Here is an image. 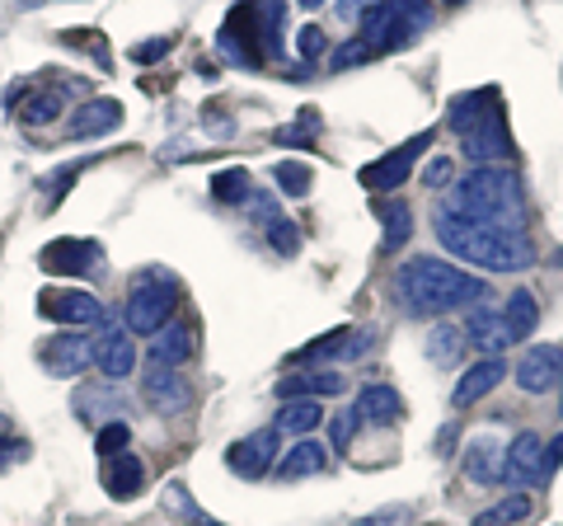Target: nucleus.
<instances>
[{"instance_id":"1","label":"nucleus","mask_w":563,"mask_h":526,"mask_svg":"<svg viewBox=\"0 0 563 526\" xmlns=\"http://www.w3.org/2000/svg\"><path fill=\"white\" fill-rule=\"evenodd\" d=\"M442 212L484 221V226H493V231H507V235H526L521 179L507 165H474L465 179H455L446 188Z\"/></svg>"},{"instance_id":"2","label":"nucleus","mask_w":563,"mask_h":526,"mask_svg":"<svg viewBox=\"0 0 563 526\" xmlns=\"http://www.w3.org/2000/svg\"><path fill=\"white\" fill-rule=\"evenodd\" d=\"M395 292H399V302L409 315H446V310H461L470 302H484L488 283L474 273L451 269L442 259H409L395 273Z\"/></svg>"},{"instance_id":"3","label":"nucleus","mask_w":563,"mask_h":526,"mask_svg":"<svg viewBox=\"0 0 563 526\" xmlns=\"http://www.w3.org/2000/svg\"><path fill=\"white\" fill-rule=\"evenodd\" d=\"M437 240H442L455 259L479 263L488 273H526L536 263L531 235H507V231H493L484 221L451 217V212H437Z\"/></svg>"},{"instance_id":"4","label":"nucleus","mask_w":563,"mask_h":526,"mask_svg":"<svg viewBox=\"0 0 563 526\" xmlns=\"http://www.w3.org/2000/svg\"><path fill=\"white\" fill-rule=\"evenodd\" d=\"M174 306H179V283H174L169 269L151 263V269H141L132 277L128 306H122V325H128L132 335H155V329L169 325Z\"/></svg>"},{"instance_id":"5","label":"nucleus","mask_w":563,"mask_h":526,"mask_svg":"<svg viewBox=\"0 0 563 526\" xmlns=\"http://www.w3.org/2000/svg\"><path fill=\"white\" fill-rule=\"evenodd\" d=\"M422 20H428V6L422 0H380V6H372L362 14V43L376 52H390V47H409L418 39Z\"/></svg>"},{"instance_id":"6","label":"nucleus","mask_w":563,"mask_h":526,"mask_svg":"<svg viewBox=\"0 0 563 526\" xmlns=\"http://www.w3.org/2000/svg\"><path fill=\"white\" fill-rule=\"evenodd\" d=\"M95 366L103 372V381H128L136 372V343H132V329L103 315L99 320V339H95Z\"/></svg>"},{"instance_id":"7","label":"nucleus","mask_w":563,"mask_h":526,"mask_svg":"<svg viewBox=\"0 0 563 526\" xmlns=\"http://www.w3.org/2000/svg\"><path fill=\"white\" fill-rule=\"evenodd\" d=\"M217 47H221V57L235 62V66H263V47H258V29H254V0L225 14Z\"/></svg>"},{"instance_id":"8","label":"nucleus","mask_w":563,"mask_h":526,"mask_svg":"<svg viewBox=\"0 0 563 526\" xmlns=\"http://www.w3.org/2000/svg\"><path fill=\"white\" fill-rule=\"evenodd\" d=\"M141 399L155 409V414H184L192 405V385L179 376V366H161L151 362L146 372H141Z\"/></svg>"},{"instance_id":"9","label":"nucleus","mask_w":563,"mask_h":526,"mask_svg":"<svg viewBox=\"0 0 563 526\" xmlns=\"http://www.w3.org/2000/svg\"><path fill=\"white\" fill-rule=\"evenodd\" d=\"M465 343H474V348H479V353H488V358H498L503 348H512V343H517L512 325H507V315H503V306L493 302V296L474 302L470 320H465Z\"/></svg>"},{"instance_id":"10","label":"nucleus","mask_w":563,"mask_h":526,"mask_svg":"<svg viewBox=\"0 0 563 526\" xmlns=\"http://www.w3.org/2000/svg\"><path fill=\"white\" fill-rule=\"evenodd\" d=\"M422 146H432V132H418L413 142H404V146H395L390 155H380V161H372V165H366V169L357 174L362 188H372V193L399 188L404 179H409V169H413V161L422 155Z\"/></svg>"},{"instance_id":"11","label":"nucleus","mask_w":563,"mask_h":526,"mask_svg":"<svg viewBox=\"0 0 563 526\" xmlns=\"http://www.w3.org/2000/svg\"><path fill=\"white\" fill-rule=\"evenodd\" d=\"M277 447H282V432L277 428H258V432L240 437V442L225 451V465H231V475H240V480H258L263 470L277 461Z\"/></svg>"},{"instance_id":"12","label":"nucleus","mask_w":563,"mask_h":526,"mask_svg":"<svg viewBox=\"0 0 563 526\" xmlns=\"http://www.w3.org/2000/svg\"><path fill=\"white\" fill-rule=\"evenodd\" d=\"M554 385H563V348H554V343L526 348V358L517 362V391L544 395V391H554Z\"/></svg>"},{"instance_id":"13","label":"nucleus","mask_w":563,"mask_h":526,"mask_svg":"<svg viewBox=\"0 0 563 526\" xmlns=\"http://www.w3.org/2000/svg\"><path fill=\"white\" fill-rule=\"evenodd\" d=\"M38 315L43 320H57V325H99L103 306H99L95 292L66 287V292H43L38 296Z\"/></svg>"},{"instance_id":"14","label":"nucleus","mask_w":563,"mask_h":526,"mask_svg":"<svg viewBox=\"0 0 563 526\" xmlns=\"http://www.w3.org/2000/svg\"><path fill=\"white\" fill-rule=\"evenodd\" d=\"M38 259L47 273H66V277H95L103 269V250L95 240H57Z\"/></svg>"},{"instance_id":"15","label":"nucleus","mask_w":563,"mask_h":526,"mask_svg":"<svg viewBox=\"0 0 563 526\" xmlns=\"http://www.w3.org/2000/svg\"><path fill=\"white\" fill-rule=\"evenodd\" d=\"M531 480H544V442H540V432H517L512 447H503L498 484H531Z\"/></svg>"},{"instance_id":"16","label":"nucleus","mask_w":563,"mask_h":526,"mask_svg":"<svg viewBox=\"0 0 563 526\" xmlns=\"http://www.w3.org/2000/svg\"><path fill=\"white\" fill-rule=\"evenodd\" d=\"M461 151H465V161H474V165H503L507 155H512V136H507V118L498 113V118L479 122V128H474V132H465V136H461Z\"/></svg>"},{"instance_id":"17","label":"nucleus","mask_w":563,"mask_h":526,"mask_svg":"<svg viewBox=\"0 0 563 526\" xmlns=\"http://www.w3.org/2000/svg\"><path fill=\"white\" fill-rule=\"evenodd\" d=\"M43 366L52 376H80L85 366L95 362V339H85V335H57V339H47L43 343Z\"/></svg>"},{"instance_id":"18","label":"nucleus","mask_w":563,"mask_h":526,"mask_svg":"<svg viewBox=\"0 0 563 526\" xmlns=\"http://www.w3.org/2000/svg\"><path fill=\"white\" fill-rule=\"evenodd\" d=\"M362 428H395L404 414V399L395 395V385H362L357 405H352Z\"/></svg>"},{"instance_id":"19","label":"nucleus","mask_w":563,"mask_h":526,"mask_svg":"<svg viewBox=\"0 0 563 526\" xmlns=\"http://www.w3.org/2000/svg\"><path fill=\"white\" fill-rule=\"evenodd\" d=\"M503 376H507V366L498 362V358H484V362H474L470 372L455 381V391H451V405L455 409H470V405H479V399L488 395V391H498L503 385Z\"/></svg>"},{"instance_id":"20","label":"nucleus","mask_w":563,"mask_h":526,"mask_svg":"<svg viewBox=\"0 0 563 526\" xmlns=\"http://www.w3.org/2000/svg\"><path fill=\"white\" fill-rule=\"evenodd\" d=\"M113 128H122V103L118 99H90L66 118V136H76V142L80 136H103Z\"/></svg>"},{"instance_id":"21","label":"nucleus","mask_w":563,"mask_h":526,"mask_svg":"<svg viewBox=\"0 0 563 526\" xmlns=\"http://www.w3.org/2000/svg\"><path fill=\"white\" fill-rule=\"evenodd\" d=\"M503 113V103H498V90H470V95H455L451 99V128L455 132H474L479 122L488 118H498Z\"/></svg>"},{"instance_id":"22","label":"nucleus","mask_w":563,"mask_h":526,"mask_svg":"<svg viewBox=\"0 0 563 526\" xmlns=\"http://www.w3.org/2000/svg\"><path fill=\"white\" fill-rule=\"evenodd\" d=\"M324 465H329V447H320L314 437H301V442H296V447L277 461V480H282V484L310 480V475H320Z\"/></svg>"},{"instance_id":"23","label":"nucleus","mask_w":563,"mask_h":526,"mask_svg":"<svg viewBox=\"0 0 563 526\" xmlns=\"http://www.w3.org/2000/svg\"><path fill=\"white\" fill-rule=\"evenodd\" d=\"M347 376L339 372H306V376H282L277 381V399H324V395H343Z\"/></svg>"},{"instance_id":"24","label":"nucleus","mask_w":563,"mask_h":526,"mask_svg":"<svg viewBox=\"0 0 563 526\" xmlns=\"http://www.w3.org/2000/svg\"><path fill=\"white\" fill-rule=\"evenodd\" d=\"M465 475L474 484H498L503 480V442H498V437H470V447H465Z\"/></svg>"},{"instance_id":"25","label":"nucleus","mask_w":563,"mask_h":526,"mask_svg":"<svg viewBox=\"0 0 563 526\" xmlns=\"http://www.w3.org/2000/svg\"><path fill=\"white\" fill-rule=\"evenodd\" d=\"M141 484H146V465H141L132 451H122V456H113V461L103 465V489H109L118 503L136 498V494H141Z\"/></svg>"},{"instance_id":"26","label":"nucleus","mask_w":563,"mask_h":526,"mask_svg":"<svg viewBox=\"0 0 563 526\" xmlns=\"http://www.w3.org/2000/svg\"><path fill=\"white\" fill-rule=\"evenodd\" d=\"M192 353H198V339H192L188 325H165V329H155V339H151V362H161V366H184Z\"/></svg>"},{"instance_id":"27","label":"nucleus","mask_w":563,"mask_h":526,"mask_svg":"<svg viewBox=\"0 0 563 526\" xmlns=\"http://www.w3.org/2000/svg\"><path fill=\"white\" fill-rule=\"evenodd\" d=\"M254 29H258V47L263 57H282V33H287V6L282 0H254Z\"/></svg>"},{"instance_id":"28","label":"nucleus","mask_w":563,"mask_h":526,"mask_svg":"<svg viewBox=\"0 0 563 526\" xmlns=\"http://www.w3.org/2000/svg\"><path fill=\"white\" fill-rule=\"evenodd\" d=\"M376 217L385 221V240H380V250L385 254H395V250H404L409 244V235H413V212H409V202H376Z\"/></svg>"},{"instance_id":"29","label":"nucleus","mask_w":563,"mask_h":526,"mask_svg":"<svg viewBox=\"0 0 563 526\" xmlns=\"http://www.w3.org/2000/svg\"><path fill=\"white\" fill-rule=\"evenodd\" d=\"M320 418H324V409H320V399H282V409H277V432H296V437H306V432H314L320 428Z\"/></svg>"},{"instance_id":"30","label":"nucleus","mask_w":563,"mask_h":526,"mask_svg":"<svg viewBox=\"0 0 563 526\" xmlns=\"http://www.w3.org/2000/svg\"><path fill=\"white\" fill-rule=\"evenodd\" d=\"M57 113H66V99L62 90H29L20 99V122H29V128H47V122H57Z\"/></svg>"},{"instance_id":"31","label":"nucleus","mask_w":563,"mask_h":526,"mask_svg":"<svg viewBox=\"0 0 563 526\" xmlns=\"http://www.w3.org/2000/svg\"><path fill=\"white\" fill-rule=\"evenodd\" d=\"M461 353H465V329L461 325H437L432 339H428V358L437 366H455Z\"/></svg>"},{"instance_id":"32","label":"nucleus","mask_w":563,"mask_h":526,"mask_svg":"<svg viewBox=\"0 0 563 526\" xmlns=\"http://www.w3.org/2000/svg\"><path fill=\"white\" fill-rule=\"evenodd\" d=\"M503 315H507V325H512V335L526 339L536 329V320H540V306H536L531 292H512L507 296V306H503Z\"/></svg>"},{"instance_id":"33","label":"nucleus","mask_w":563,"mask_h":526,"mask_svg":"<svg viewBox=\"0 0 563 526\" xmlns=\"http://www.w3.org/2000/svg\"><path fill=\"white\" fill-rule=\"evenodd\" d=\"M250 193H254V184H250V174H244V169H221L217 179H211V198L225 202V207L250 202Z\"/></svg>"},{"instance_id":"34","label":"nucleus","mask_w":563,"mask_h":526,"mask_svg":"<svg viewBox=\"0 0 563 526\" xmlns=\"http://www.w3.org/2000/svg\"><path fill=\"white\" fill-rule=\"evenodd\" d=\"M521 517H531V498L526 494H512V498H503V503H493L484 507L479 517H474V526H512Z\"/></svg>"},{"instance_id":"35","label":"nucleus","mask_w":563,"mask_h":526,"mask_svg":"<svg viewBox=\"0 0 563 526\" xmlns=\"http://www.w3.org/2000/svg\"><path fill=\"white\" fill-rule=\"evenodd\" d=\"M273 179H277V188L287 193V198H306V193H310V165H301V161H277L273 165Z\"/></svg>"},{"instance_id":"36","label":"nucleus","mask_w":563,"mask_h":526,"mask_svg":"<svg viewBox=\"0 0 563 526\" xmlns=\"http://www.w3.org/2000/svg\"><path fill=\"white\" fill-rule=\"evenodd\" d=\"M132 447V428L122 424V418H113V424H103L99 437H95V451L103 456V461H113V456H122Z\"/></svg>"},{"instance_id":"37","label":"nucleus","mask_w":563,"mask_h":526,"mask_svg":"<svg viewBox=\"0 0 563 526\" xmlns=\"http://www.w3.org/2000/svg\"><path fill=\"white\" fill-rule=\"evenodd\" d=\"M320 132V109H301V118L291 128L277 132V146H310V136Z\"/></svg>"},{"instance_id":"38","label":"nucleus","mask_w":563,"mask_h":526,"mask_svg":"<svg viewBox=\"0 0 563 526\" xmlns=\"http://www.w3.org/2000/svg\"><path fill=\"white\" fill-rule=\"evenodd\" d=\"M268 244H273V250L277 254H296V250H301V231H296V221H287V217H273L268 221Z\"/></svg>"},{"instance_id":"39","label":"nucleus","mask_w":563,"mask_h":526,"mask_svg":"<svg viewBox=\"0 0 563 526\" xmlns=\"http://www.w3.org/2000/svg\"><path fill=\"white\" fill-rule=\"evenodd\" d=\"M357 428H362V424H357V414H352V409H347V414H333V418H329V442H333V451H347L352 437H357Z\"/></svg>"},{"instance_id":"40","label":"nucleus","mask_w":563,"mask_h":526,"mask_svg":"<svg viewBox=\"0 0 563 526\" xmlns=\"http://www.w3.org/2000/svg\"><path fill=\"white\" fill-rule=\"evenodd\" d=\"M343 339H347V329H333V335H324V339H314L310 348H301V353H296V362H310V358H333V353H343Z\"/></svg>"},{"instance_id":"41","label":"nucleus","mask_w":563,"mask_h":526,"mask_svg":"<svg viewBox=\"0 0 563 526\" xmlns=\"http://www.w3.org/2000/svg\"><path fill=\"white\" fill-rule=\"evenodd\" d=\"M366 57H372V47H366L362 39H352V43H343L339 52H333V72H347V66H362Z\"/></svg>"},{"instance_id":"42","label":"nucleus","mask_w":563,"mask_h":526,"mask_svg":"<svg viewBox=\"0 0 563 526\" xmlns=\"http://www.w3.org/2000/svg\"><path fill=\"white\" fill-rule=\"evenodd\" d=\"M324 52H329V39H324V29H320V24L301 29V57H306V62H320Z\"/></svg>"},{"instance_id":"43","label":"nucleus","mask_w":563,"mask_h":526,"mask_svg":"<svg viewBox=\"0 0 563 526\" xmlns=\"http://www.w3.org/2000/svg\"><path fill=\"white\" fill-rule=\"evenodd\" d=\"M372 339H376V329H357V335L347 329V339H343V358H366V353H372Z\"/></svg>"},{"instance_id":"44","label":"nucleus","mask_w":563,"mask_h":526,"mask_svg":"<svg viewBox=\"0 0 563 526\" xmlns=\"http://www.w3.org/2000/svg\"><path fill=\"white\" fill-rule=\"evenodd\" d=\"M174 47V39H151V43H141V47H132V62H141V66H151V62H161L165 52Z\"/></svg>"},{"instance_id":"45","label":"nucleus","mask_w":563,"mask_h":526,"mask_svg":"<svg viewBox=\"0 0 563 526\" xmlns=\"http://www.w3.org/2000/svg\"><path fill=\"white\" fill-rule=\"evenodd\" d=\"M422 184H428V188H446V184H451V161H442V155H437V161L422 165Z\"/></svg>"},{"instance_id":"46","label":"nucleus","mask_w":563,"mask_h":526,"mask_svg":"<svg viewBox=\"0 0 563 526\" xmlns=\"http://www.w3.org/2000/svg\"><path fill=\"white\" fill-rule=\"evenodd\" d=\"M372 6H380V0H339V20H343V24H357Z\"/></svg>"},{"instance_id":"47","label":"nucleus","mask_w":563,"mask_h":526,"mask_svg":"<svg viewBox=\"0 0 563 526\" xmlns=\"http://www.w3.org/2000/svg\"><path fill=\"white\" fill-rule=\"evenodd\" d=\"M559 465H563V437H554V442H550V456H544V480H550Z\"/></svg>"},{"instance_id":"48","label":"nucleus","mask_w":563,"mask_h":526,"mask_svg":"<svg viewBox=\"0 0 563 526\" xmlns=\"http://www.w3.org/2000/svg\"><path fill=\"white\" fill-rule=\"evenodd\" d=\"M14 456L24 461V442H0V470H5V465L14 461Z\"/></svg>"},{"instance_id":"49","label":"nucleus","mask_w":563,"mask_h":526,"mask_svg":"<svg viewBox=\"0 0 563 526\" xmlns=\"http://www.w3.org/2000/svg\"><path fill=\"white\" fill-rule=\"evenodd\" d=\"M451 442H455V428H442V437H437V456H451Z\"/></svg>"},{"instance_id":"50","label":"nucleus","mask_w":563,"mask_h":526,"mask_svg":"<svg viewBox=\"0 0 563 526\" xmlns=\"http://www.w3.org/2000/svg\"><path fill=\"white\" fill-rule=\"evenodd\" d=\"M301 6H306V10H320V6H324V0H301Z\"/></svg>"}]
</instances>
